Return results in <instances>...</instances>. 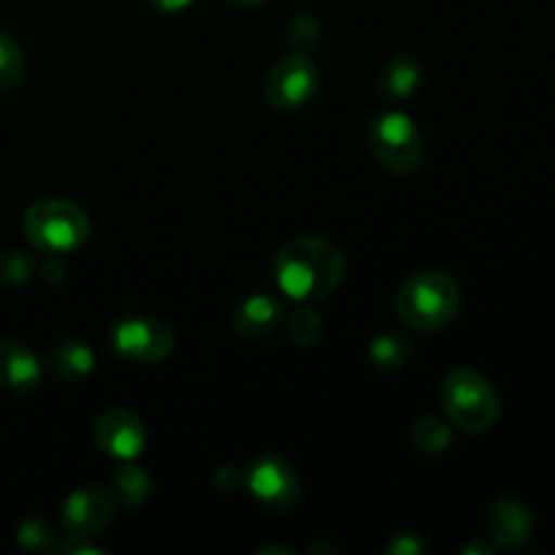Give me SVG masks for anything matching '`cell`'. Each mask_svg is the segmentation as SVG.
Here are the masks:
<instances>
[{"label":"cell","instance_id":"6da1fadb","mask_svg":"<svg viewBox=\"0 0 555 555\" xmlns=\"http://www.w3.org/2000/svg\"><path fill=\"white\" fill-rule=\"evenodd\" d=\"M274 276L285 296L296 301H323L345 280V253L328 238H291L276 253Z\"/></svg>","mask_w":555,"mask_h":555},{"label":"cell","instance_id":"7a4b0ae2","mask_svg":"<svg viewBox=\"0 0 555 555\" xmlns=\"http://www.w3.org/2000/svg\"><path fill=\"white\" fill-rule=\"evenodd\" d=\"M461 287L448 271H417L401 285L396 312L410 328L439 331L459 318Z\"/></svg>","mask_w":555,"mask_h":555},{"label":"cell","instance_id":"3957f363","mask_svg":"<svg viewBox=\"0 0 555 555\" xmlns=\"http://www.w3.org/2000/svg\"><path fill=\"white\" fill-rule=\"evenodd\" d=\"M22 231L38 253L68 255L90 236V217L70 201H36L22 217Z\"/></svg>","mask_w":555,"mask_h":555},{"label":"cell","instance_id":"277c9868","mask_svg":"<svg viewBox=\"0 0 555 555\" xmlns=\"http://www.w3.org/2000/svg\"><path fill=\"white\" fill-rule=\"evenodd\" d=\"M442 406L453 426L466 434H482L496 423L499 396L475 369H455L442 383Z\"/></svg>","mask_w":555,"mask_h":555},{"label":"cell","instance_id":"5b68a950","mask_svg":"<svg viewBox=\"0 0 555 555\" xmlns=\"http://www.w3.org/2000/svg\"><path fill=\"white\" fill-rule=\"evenodd\" d=\"M369 144H372L374 160L385 171L399 173V177L417 171V166L423 163L421 130L404 112L379 114L369 130Z\"/></svg>","mask_w":555,"mask_h":555},{"label":"cell","instance_id":"8992f818","mask_svg":"<svg viewBox=\"0 0 555 555\" xmlns=\"http://www.w3.org/2000/svg\"><path fill=\"white\" fill-rule=\"evenodd\" d=\"M320 90V68L314 65L312 57L301 52H293L274 63L266 74L263 95L269 106L282 108V112H293L301 108L318 95Z\"/></svg>","mask_w":555,"mask_h":555},{"label":"cell","instance_id":"52a82bcc","mask_svg":"<svg viewBox=\"0 0 555 555\" xmlns=\"http://www.w3.org/2000/svg\"><path fill=\"white\" fill-rule=\"evenodd\" d=\"M114 509H117V499L108 488H79L63 504V531L70 540H90L112 524Z\"/></svg>","mask_w":555,"mask_h":555},{"label":"cell","instance_id":"ba28073f","mask_svg":"<svg viewBox=\"0 0 555 555\" xmlns=\"http://www.w3.org/2000/svg\"><path fill=\"white\" fill-rule=\"evenodd\" d=\"M114 347L130 361L155 363L171 356L173 331L155 318H128L114 328Z\"/></svg>","mask_w":555,"mask_h":555},{"label":"cell","instance_id":"9c48e42d","mask_svg":"<svg viewBox=\"0 0 555 555\" xmlns=\"http://www.w3.org/2000/svg\"><path fill=\"white\" fill-rule=\"evenodd\" d=\"M244 482L258 502L274 509H287L301 493V480H298L296 469L280 455H263L255 461Z\"/></svg>","mask_w":555,"mask_h":555},{"label":"cell","instance_id":"30bf717a","mask_svg":"<svg viewBox=\"0 0 555 555\" xmlns=\"http://www.w3.org/2000/svg\"><path fill=\"white\" fill-rule=\"evenodd\" d=\"M95 444L112 459L133 461L144 453L146 428L133 412L108 410L95 421Z\"/></svg>","mask_w":555,"mask_h":555},{"label":"cell","instance_id":"8fae6325","mask_svg":"<svg viewBox=\"0 0 555 555\" xmlns=\"http://www.w3.org/2000/svg\"><path fill=\"white\" fill-rule=\"evenodd\" d=\"M486 529L493 545L502 547V551H518L531 540L534 526H531V515L524 504L515 502V499H499L488 509Z\"/></svg>","mask_w":555,"mask_h":555},{"label":"cell","instance_id":"7c38bea8","mask_svg":"<svg viewBox=\"0 0 555 555\" xmlns=\"http://www.w3.org/2000/svg\"><path fill=\"white\" fill-rule=\"evenodd\" d=\"M282 304L269 293H255L244 298L231 314V325L242 339H266L282 323Z\"/></svg>","mask_w":555,"mask_h":555},{"label":"cell","instance_id":"4fadbf2b","mask_svg":"<svg viewBox=\"0 0 555 555\" xmlns=\"http://www.w3.org/2000/svg\"><path fill=\"white\" fill-rule=\"evenodd\" d=\"M41 383L36 352L16 339H0V388L25 393Z\"/></svg>","mask_w":555,"mask_h":555},{"label":"cell","instance_id":"5bb4252c","mask_svg":"<svg viewBox=\"0 0 555 555\" xmlns=\"http://www.w3.org/2000/svg\"><path fill=\"white\" fill-rule=\"evenodd\" d=\"M423 81V65L412 54H393L377 74V95L383 101L399 103L415 95Z\"/></svg>","mask_w":555,"mask_h":555},{"label":"cell","instance_id":"9a60e30c","mask_svg":"<svg viewBox=\"0 0 555 555\" xmlns=\"http://www.w3.org/2000/svg\"><path fill=\"white\" fill-rule=\"evenodd\" d=\"M95 366V356H92L90 345L79 339H68L52 350V369L63 383H79Z\"/></svg>","mask_w":555,"mask_h":555},{"label":"cell","instance_id":"2e32d148","mask_svg":"<svg viewBox=\"0 0 555 555\" xmlns=\"http://www.w3.org/2000/svg\"><path fill=\"white\" fill-rule=\"evenodd\" d=\"M108 491L114 493V499L128 507H139L150 499L152 480L141 466H119L112 475V488Z\"/></svg>","mask_w":555,"mask_h":555},{"label":"cell","instance_id":"e0dca14e","mask_svg":"<svg viewBox=\"0 0 555 555\" xmlns=\"http://www.w3.org/2000/svg\"><path fill=\"white\" fill-rule=\"evenodd\" d=\"M412 347L401 334H379L369 347V358L383 372H399L410 363Z\"/></svg>","mask_w":555,"mask_h":555},{"label":"cell","instance_id":"ac0fdd59","mask_svg":"<svg viewBox=\"0 0 555 555\" xmlns=\"http://www.w3.org/2000/svg\"><path fill=\"white\" fill-rule=\"evenodd\" d=\"M412 442L423 453H444V450L453 444V434H450L448 423H442L439 417H417L415 426H412Z\"/></svg>","mask_w":555,"mask_h":555},{"label":"cell","instance_id":"d6986e66","mask_svg":"<svg viewBox=\"0 0 555 555\" xmlns=\"http://www.w3.org/2000/svg\"><path fill=\"white\" fill-rule=\"evenodd\" d=\"M25 79V52L11 36L0 33V92L16 90Z\"/></svg>","mask_w":555,"mask_h":555},{"label":"cell","instance_id":"ffe728a7","mask_svg":"<svg viewBox=\"0 0 555 555\" xmlns=\"http://www.w3.org/2000/svg\"><path fill=\"white\" fill-rule=\"evenodd\" d=\"M323 318L314 312L312 307H298L296 312L287 320V336H291L293 345L309 347L323 336Z\"/></svg>","mask_w":555,"mask_h":555},{"label":"cell","instance_id":"44dd1931","mask_svg":"<svg viewBox=\"0 0 555 555\" xmlns=\"http://www.w3.org/2000/svg\"><path fill=\"white\" fill-rule=\"evenodd\" d=\"M30 274H33V258L27 253H20V249H5V253L0 255V282L16 285V282H25Z\"/></svg>","mask_w":555,"mask_h":555},{"label":"cell","instance_id":"7402d4cb","mask_svg":"<svg viewBox=\"0 0 555 555\" xmlns=\"http://www.w3.org/2000/svg\"><path fill=\"white\" fill-rule=\"evenodd\" d=\"M16 542L22 547H27V551H43L52 542V534H49V529L41 520H25L20 526V531H16Z\"/></svg>","mask_w":555,"mask_h":555},{"label":"cell","instance_id":"603a6c76","mask_svg":"<svg viewBox=\"0 0 555 555\" xmlns=\"http://www.w3.org/2000/svg\"><path fill=\"white\" fill-rule=\"evenodd\" d=\"M423 547H426V542L410 531V534H396L393 540L385 545V551L396 553V555H417V553H423Z\"/></svg>","mask_w":555,"mask_h":555},{"label":"cell","instance_id":"cb8c5ba5","mask_svg":"<svg viewBox=\"0 0 555 555\" xmlns=\"http://www.w3.org/2000/svg\"><path fill=\"white\" fill-rule=\"evenodd\" d=\"M307 36H312L314 41H318L320 25H318V22H314L309 14H301V16H296V20H293L291 41H293V43H304V41H309ZM309 43H312V41H309Z\"/></svg>","mask_w":555,"mask_h":555},{"label":"cell","instance_id":"d4e9b609","mask_svg":"<svg viewBox=\"0 0 555 555\" xmlns=\"http://www.w3.org/2000/svg\"><path fill=\"white\" fill-rule=\"evenodd\" d=\"M215 486L220 488L222 493H231V491H236L238 486H244V477L238 475L236 466H220L215 475Z\"/></svg>","mask_w":555,"mask_h":555},{"label":"cell","instance_id":"484cf974","mask_svg":"<svg viewBox=\"0 0 555 555\" xmlns=\"http://www.w3.org/2000/svg\"><path fill=\"white\" fill-rule=\"evenodd\" d=\"M146 3L155 11H160V14H179V11L190 9V5H195L198 0H146Z\"/></svg>","mask_w":555,"mask_h":555},{"label":"cell","instance_id":"4316f807","mask_svg":"<svg viewBox=\"0 0 555 555\" xmlns=\"http://www.w3.org/2000/svg\"><path fill=\"white\" fill-rule=\"evenodd\" d=\"M228 5H236V9H258V5L269 3V0H225Z\"/></svg>","mask_w":555,"mask_h":555},{"label":"cell","instance_id":"83f0119b","mask_svg":"<svg viewBox=\"0 0 555 555\" xmlns=\"http://www.w3.org/2000/svg\"><path fill=\"white\" fill-rule=\"evenodd\" d=\"M491 551L493 547H488V545H469L464 553H491Z\"/></svg>","mask_w":555,"mask_h":555}]
</instances>
